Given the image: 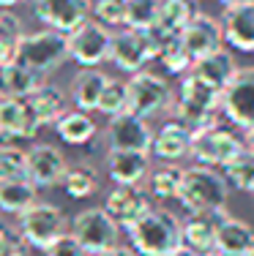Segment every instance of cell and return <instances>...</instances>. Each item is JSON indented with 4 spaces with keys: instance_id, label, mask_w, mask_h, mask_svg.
Listing matches in <instances>:
<instances>
[{
    "instance_id": "obj_46",
    "label": "cell",
    "mask_w": 254,
    "mask_h": 256,
    "mask_svg": "<svg viewBox=\"0 0 254 256\" xmlns=\"http://www.w3.org/2000/svg\"><path fill=\"white\" fill-rule=\"evenodd\" d=\"M210 256H221V254H210Z\"/></svg>"
},
{
    "instance_id": "obj_9",
    "label": "cell",
    "mask_w": 254,
    "mask_h": 256,
    "mask_svg": "<svg viewBox=\"0 0 254 256\" xmlns=\"http://www.w3.org/2000/svg\"><path fill=\"white\" fill-rule=\"evenodd\" d=\"M112 30L96 20L82 22L77 30L69 33V60H74L80 68H99L110 60Z\"/></svg>"
},
{
    "instance_id": "obj_4",
    "label": "cell",
    "mask_w": 254,
    "mask_h": 256,
    "mask_svg": "<svg viewBox=\"0 0 254 256\" xmlns=\"http://www.w3.org/2000/svg\"><path fill=\"white\" fill-rule=\"evenodd\" d=\"M14 60L30 68L33 74H39L41 79H50L69 60V36L50 28L22 33Z\"/></svg>"
},
{
    "instance_id": "obj_14",
    "label": "cell",
    "mask_w": 254,
    "mask_h": 256,
    "mask_svg": "<svg viewBox=\"0 0 254 256\" xmlns=\"http://www.w3.org/2000/svg\"><path fill=\"white\" fill-rule=\"evenodd\" d=\"M104 142L107 150H140V153H150V142H153V128L148 120L137 118L131 112L115 114L104 128Z\"/></svg>"
},
{
    "instance_id": "obj_17",
    "label": "cell",
    "mask_w": 254,
    "mask_h": 256,
    "mask_svg": "<svg viewBox=\"0 0 254 256\" xmlns=\"http://www.w3.org/2000/svg\"><path fill=\"white\" fill-rule=\"evenodd\" d=\"M219 22L224 44L238 52H254V0H238V3L224 6Z\"/></svg>"
},
{
    "instance_id": "obj_12",
    "label": "cell",
    "mask_w": 254,
    "mask_h": 256,
    "mask_svg": "<svg viewBox=\"0 0 254 256\" xmlns=\"http://www.w3.org/2000/svg\"><path fill=\"white\" fill-rule=\"evenodd\" d=\"M110 60L126 74H137V71H145L148 63H153L156 52L145 30L120 28V30H112Z\"/></svg>"
},
{
    "instance_id": "obj_6",
    "label": "cell",
    "mask_w": 254,
    "mask_h": 256,
    "mask_svg": "<svg viewBox=\"0 0 254 256\" xmlns=\"http://www.w3.org/2000/svg\"><path fill=\"white\" fill-rule=\"evenodd\" d=\"M243 136L232 131V128H224L219 123L199 128V131L191 134V153L189 158L199 166H210V169H224L235 156L243 150Z\"/></svg>"
},
{
    "instance_id": "obj_16",
    "label": "cell",
    "mask_w": 254,
    "mask_h": 256,
    "mask_svg": "<svg viewBox=\"0 0 254 256\" xmlns=\"http://www.w3.org/2000/svg\"><path fill=\"white\" fill-rule=\"evenodd\" d=\"M101 207H104L112 221L126 232L153 207V202H150L148 191H145L142 186H112L110 194L104 196V204Z\"/></svg>"
},
{
    "instance_id": "obj_33",
    "label": "cell",
    "mask_w": 254,
    "mask_h": 256,
    "mask_svg": "<svg viewBox=\"0 0 254 256\" xmlns=\"http://www.w3.org/2000/svg\"><path fill=\"white\" fill-rule=\"evenodd\" d=\"M156 60L161 63V68L167 71V74L172 76H183L191 71V66H194V60H191V54L186 52L183 41H180V36H172V38H167L164 44L159 46V52H156Z\"/></svg>"
},
{
    "instance_id": "obj_2",
    "label": "cell",
    "mask_w": 254,
    "mask_h": 256,
    "mask_svg": "<svg viewBox=\"0 0 254 256\" xmlns=\"http://www.w3.org/2000/svg\"><path fill=\"white\" fill-rule=\"evenodd\" d=\"M178 202L189 216H197V212L221 216V212H227L229 182L219 169L194 164L183 172V186H180Z\"/></svg>"
},
{
    "instance_id": "obj_37",
    "label": "cell",
    "mask_w": 254,
    "mask_h": 256,
    "mask_svg": "<svg viewBox=\"0 0 254 256\" xmlns=\"http://www.w3.org/2000/svg\"><path fill=\"white\" fill-rule=\"evenodd\" d=\"M159 20V0H126V28L150 30Z\"/></svg>"
},
{
    "instance_id": "obj_38",
    "label": "cell",
    "mask_w": 254,
    "mask_h": 256,
    "mask_svg": "<svg viewBox=\"0 0 254 256\" xmlns=\"http://www.w3.org/2000/svg\"><path fill=\"white\" fill-rule=\"evenodd\" d=\"M90 16L110 30L126 28V0H93L90 3Z\"/></svg>"
},
{
    "instance_id": "obj_21",
    "label": "cell",
    "mask_w": 254,
    "mask_h": 256,
    "mask_svg": "<svg viewBox=\"0 0 254 256\" xmlns=\"http://www.w3.org/2000/svg\"><path fill=\"white\" fill-rule=\"evenodd\" d=\"M254 248V229L246 221L221 212L216 224V251L221 256H246Z\"/></svg>"
},
{
    "instance_id": "obj_47",
    "label": "cell",
    "mask_w": 254,
    "mask_h": 256,
    "mask_svg": "<svg viewBox=\"0 0 254 256\" xmlns=\"http://www.w3.org/2000/svg\"><path fill=\"white\" fill-rule=\"evenodd\" d=\"M251 194H254V191H251Z\"/></svg>"
},
{
    "instance_id": "obj_32",
    "label": "cell",
    "mask_w": 254,
    "mask_h": 256,
    "mask_svg": "<svg viewBox=\"0 0 254 256\" xmlns=\"http://www.w3.org/2000/svg\"><path fill=\"white\" fill-rule=\"evenodd\" d=\"M22 33H25V28H22L20 16L11 8H0V68L17 58V46H20Z\"/></svg>"
},
{
    "instance_id": "obj_40",
    "label": "cell",
    "mask_w": 254,
    "mask_h": 256,
    "mask_svg": "<svg viewBox=\"0 0 254 256\" xmlns=\"http://www.w3.org/2000/svg\"><path fill=\"white\" fill-rule=\"evenodd\" d=\"M41 254H44V256H88V254H85V248L80 246V240H77L71 232L58 234Z\"/></svg>"
},
{
    "instance_id": "obj_22",
    "label": "cell",
    "mask_w": 254,
    "mask_h": 256,
    "mask_svg": "<svg viewBox=\"0 0 254 256\" xmlns=\"http://www.w3.org/2000/svg\"><path fill=\"white\" fill-rule=\"evenodd\" d=\"M52 128H55L60 142L69 144V148H85L99 136L96 120L90 118V112H82V109H66Z\"/></svg>"
},
{
    "instance_id": "obj_11",
    "label": "cell",
    "mask_w": 254,
    "mask_h": 256,
    "mask_svg": "<svg viewBox=\"0 0 254 256\" xmlns=\"http://www.w3.org/2000/svg\"><path fill=\"white\" fill-rule=\"evenodd\" d=\"M41 126L36 120L28 98L0 93V144H25L36 142Z\"/></svg>"
},
{
    "instance_id": "obj_30",
    "label": "cell",
    "mask_w": 254,
    "mask_h": 256,
    "mask_svg": "<svg viewBox=\"0 0 254 256\" xmlns=\"http://www.w3.org/2000/svg\"><path fill=\"white\" fill-rule=\"evenodd\" d=\"M197 6L194 0H159V20L156 28H161L169 36H180L183 28L194 20Z\"/></svg>"
},
{
    "instance_id": "obj_45",
    "label": "cell",
    "mask_w": 254,
    "mask_h": 256,
    "mask_svg": "<svg viewBox=\"0 0 254 256\" xmlns=\"http://www.w3.org/2000/svg\"><path fill=\"white\" fill-rule=\"evenodd\" d=\"M246 256H254V248H251V251H249V254H246Z\"/></svg>"
},
{
    "instance_id": "obj_3",
    "label": "cell",
    "mask_w": 254,
    "mask_h": 256,
    "mask_svg": "<svg viewBox=\"0 0 254 256\" xmlns=\"http://www.w3.org/2000/svg\"><path fill=\"white\" fill-rule=\"evenodd\" d=\"M126 234L140 256H169L178 246H183L180 218L161 207H150L134 226L126 229Z\"/></svg>"
},
{
    "instance_id": "obj_20",
    "label": "cell",
    "mask_w": 254,
    "mask_h": 256,
    "mask_svg": "<svg viewBox=\"0 0 254 256\" xmlns=\"http://www.w3.org/2000/svg\"><path fill=\"white\" fill-rule=\"evenodd\" d=\"M191 153V131L178 120H167L159 131H153L150 156L161 164H180Z\"/></svg>"
},
{
    "instance_id": "obj_44",
    "label": "cell",
    "mask_w": 254,
    "mask_h": 256,
    "mask_svg": "<svg viewBox=\"0 0 254 256\" xmlns=\"http://www.w3.org/2000/svg\"><path fill=\"white\" fill-rule=\"evenodd\" d=\"M25 0H0V8H17V6H22Z\"/></svg>"
},
{
    "instance_id": "obj_29",
    "label": "cell",
    "mask_w": 254,
    "mask_h": 256,
    "mask_svg": "<svg viewBox=\"0 0 254 256\" xmlns=\"http://www.w3.org/2000/svg\"><path fill=\"white\" fill-rule=\"evenodd\" d=\"M33 202H39V188L30 180L0 182V212H6V216H20Z\"/></svg>"
},
{
    "instance_id": "obj_18",
    "label": "cell",
    "mask_w": 254,
    "mask_h": 256,
    "mask_svg": "<svg viewBox=\"0 0 254 256\" xmlns=\"http://www.w3.org/2000/svg\"><path fill=\"white\" fill-rule=\"evenodd\" d=\"M180 41H183L186 52L191 54V60H199L210 52H219L224 46V33H221V22L210 14H202L197 11L194 20L183 28L180 33Z\"/></svg>"
},
{
    "instance_id": "obj_5",
    "label": "cell",
    "mask_w": 254,
    "mask_h": 256,
    "mask_svg": "<svg viewBox=\"0 0 254 256\" xmlns=\"http://www.w3.org/2000/svg\"><path fill=\"white\" fill-rule=\"evenodd\" d=\"M129 112L142 120H153L159 114L169 112L175 101V90L161 74L153 71H137L131 74L129 82Z\"/></svg>"
},
{
    "instance_id": "obj_8",
    "label": "cell",
    "mask_w": 254,
    "mask_h": 256,
    "mask_svg": "<svg viewBox=\"0 0 254 256\" xmlns=\"http://www.w3.org/2000/svg\"><path fill=\"white\" fill-rule=\"evenodd\" d=\"M17 232L30 248L44 251L58 234L66 232V216L52 202H33L25 212L17 216Z\"/></svg>"
},
{
    "instance_id": "obj_27",
    "label": "cell",
    "mask_w": 254,
    "mask_h": 256,
    "mask_svg": "<svg viewBox=\"0 0 254 256\" xmlns=\"http://www.w3.org/2000/svg\"><path fill=\"white\" fill-rule=\"evenodd\" d=\"M44 82H47V79H41L39 74H33V71L25 68L22 63H17V60H11L9 66L0 68V90H3V96L28 98V96H33Z\"/></svg>"
},
{
    "instance_id": "obj_26",
    "label": "cell",
    "mask_w": 254,
    "mask_h": 256,
    "mask_svg": "<svg viewBox=\"0 0 254 256\" xmlns=\"http://www.w3.org/2000/svg\"><path fill=\"white\" fill-rule=\"evenodd\" d=\"M191 71L205 79V82L210 84V88H216L221 93V90L229 84V79L235 76V71H238V63H235L232 52H227L224 46H221L219 52H210L205 54V58L194 60V66H191Z\"/></svg>"
},
{
    "instance_id": "obj_15",
    "label": "cell",
    "mask_w": 254,
    "mask_h": 256,
    "mask_svg": "<svg viewBox=\"0 0 254 256\" xmlns=\"http://www.w3.org/2000/svg\"><path fill=\"white\" fill-rule=\"evenodd\" d=\"M69 172L63 150L50 142H33L28 148V180L36 188H55Z\"/></svg>"
},
{
    "instance_id": "obj_43",
    "label": "cell",
    "mask_w": 254,
    "mask_h": 256,
    "mask_svg": "<svg viewBox=\"0 0 254 256\" xmlns=\"http://www.w3.org/2000/svg\"><path fill=\"white\" fill-rule=\"evenodd\" d=\"M243 144H246V150H251V153H254V128L243 131Z\"/></svg>"
},
{
    "instance_id": "obj_10",
    "label": "cell",
    "mask_w": 254,
    "mask_h": 256,
    "mask_svg": "<svg viewBox=\"0 0 254 256\" xmlns=\"http://www.w3.org/2000/svg\"><path fill=\"white\" fill-rule=\"evenodd\" d=\"M221 114L240 131L254 128V66L238 68L229 84L221 90Z\"/></svg>"
},
{
    "instance_id": "obj_19",
    "label": "cell",
    "mask_w": 254,
    "mask_h": 256,
    "mask_svg": "<svg viewBox=\"0 0 254 256\" xmlns=\"http://www.w3.org/2000/svg\"><path fill=\"white\" fill-rule=\"evenodd\" d=\"M107 178L115 186H145L150 174V153L140 150H107Z\"/></svg>"
},
{
    "instance_id": "obj_42",
    "label": "cell",
    "mask_w": 254,
    "mask_h": 256,
    "mask_svg": "<svg viewBox=\"0 0 254 256\" xmlns=\"http://www.w3.org/2000/svg\"><path fill=\"white\" fill-rule=\"evenodd\" d=\"M169 256H202V254L191 251V248H186V246H178V248H175V251L169 254Z\"/></svg>"
},
{
    "instance_id": "obj_39",
    "label": "cell",
    "mask_w": 254,
    "mask_h": 256,
    "mask_svg": "<svg viewBox=\"0 0 254 256\" xmlns=\"http://www.w3.org/2000/svg\"><path fill=\"white\" fill-rule=\"evenodd\" d=\"M30 246L22 240V234L17 229L0 224V256H28Z\"/></svg>"
},
{
    "instance_id": "obj_23",
    "label": "cell",
    "mask_w": 254,
    "mask_h": 256,
    "mask_svg": "<svg viewBox=\"0 0 254 256\" xmlns=\"http://www.w3.org/2000/svg\"><path fill=\"white\" fill-rule=\"evenodd\" d=\"M28 104H30V109H33V114H36V120H39L41 128L55 126L60 120V114H63L66 109H71L69 106L71 104L69 93H66L63 88H58V84H52V82H44L33 96H28Z\"/></svg>"
},
{
    "instance_id": "obj_34",
    "label": "cell",
    "mask_w": 254,
    "mask_h": 256,
    "mask_svg": "<svg viewBox=\"0 0 254 256\" xmlns=\"http://www.w3.org/2000/svg\"><path fill=\"white\" fill-rule=\"evenodd\" d=\"M221 174L227 178L229 188H238V191L251 194L254 191V153L243 148L224 169H221Z\"/></svg>"
},
{
    "instance_id": "obj_36",
    "label": "cell",
    "mask_w": 254,
    "mask_h": 256,
    "mask_svg": "<svg viewBox=\"0 0 254 256\" xmlns=\"http://www.w3.org/2000/svg\"><path fill=\"white\" fill-rule=\"evenodd\" d=\"M96 112L104 114L107 120L115 118V114L129 112V84H126L123 79H112L110 76V82H107L104 93H101V98H99Z\"/></svg>"
},
{
    "instance_id": "obj_7",
    "label": "cell",
    "mask_w": 254,
    "mask_h": 256,
    "mask_svg": "<svg viewBox=\"0 0 254 256\" xmlns=\"http://www.w3.org/2000/svg\"><path fill=\"white\" fill-rule=\"evenodd\" d=\"M71 234L80 240L88 256H104L120 242V226L110 218L104 207H85L71 218Z\"/></svg>"
},
{
    "instance_id": "obj_35",
    "label": "cell",
    "mask_w": 254,
    "mask_h": 256,
    "mask_svg": "<svg viewBox=\"0 0 254 256\" xmlns=\"http://www.w3.org/2000/svg\"><path fill=\"white\" fill-rule=\"evenodd\" d=\"M9 180H28L25 144H0V182Z\"/></svg>"
},
{
    "instance_id": "obj_28",
    "label": "cell",
    "mask_w": 254,
    "mask_h": 256,
    "mask_svg": "<svg viewBox=\"0 0 254 256\" xmlns=\"http://www.w3.org/2000/svg\"><path fill=\"white\" fill-rule=\"evenodd\" d=\"M183 166L178 164H161V166L150 169L148 180H145V191H148L150 199H159V202H167V199H178L180 186H183Z\"/></svg>"
},
{
    "instance_id": "obj_31",
    "label": "cell",
    "mask_w": 254,
    "mask_h": 256,
    "mask_svg": "<svg viewBox=\"0 0 254 256\" xmlns=\"http://www.w3.org/2000/svg\"><path fill=\"white\" fill-rule=\"evenodd\" d=\"M66 196L69 199H90L96 191H99V172L88 164H80V166H69V172L60 180Z\"/></svg>"
},
{
    "instance_id": "obj_25",
    "label": "cell",
    "mask_w": 254,
    "mask_h": 256,
    "mask_svg": "<svg viewBox=\"0 0 254 256\" xmlns=\"http://www.w3.org/2000/svg\"><path fill=\"white\" fill-rule=\"evenodd\" d=\"M216 224H219V216H205V212H197V216L180 221L183 246L202 256H210L216 251Z\"/></svg>"
},
{
    "instance_id": "obj_41",
    "label": "cell",
    "mask_w": 254,
    "mask_h": 256,
    "mask_svg": "<svg viewBox=\"0 0 254 256\" xmlns=\"http://www.w3.org/2000/svg\"><path fill=\"white\" fill-rule=\"evenodd\" d=\"M104 256H140V254H137L131 246H120V242H118V246L110 248V251H107Z\"/></svg>"
},
{
    "instance_id": "obj_24",
    "label": "cell",
    "mask_w": 254,
    "mask_h": 256,
    "mask_svg": "<svg viewBox=\"0 0 254 256\" xmlns=\"http://www.w3.org/2000/svg\"><path fill=\"white\" fill-rule=\"evenodd\" d=\"M107 82H110V76L101 68H80L74 76V82H71V90H69L71 106L82 109V112H96Z\"/></svg>"
},
{
    "instance_id": "obj_13",
    "label": "cell",
    "mask_w": 254,
    "mask_h": 256,
    "mask_svg": "<svg viewBox=\"0 0 254 256\" xmlns=\"http://www.w3.org/2000/svg\"><path fill=\"white\" fill-rule=\"evenodd\" d=\"M93 0H30V11L44 28L69 36L90 20Z\"/></svg>"
},
{
    "instance_id": "obj_1",
    "label": "cell",
    "mask_w": 254,
    "mask_h": 256,
    "mask_svg": "<svg viewBox=\"0 0 254 256\" xmlns=\"http://www.w3.org/2000/svg\"><path fill=\"white\" fill-rule=\"evenodd\" d=\"M169 114H172V120L183 123L191 134L199 131V128H208V126L219 123L221 93L216 88H210L205 79H199L194 71H189V74L180 76Z\"/></svg>"
}]
</instances>
